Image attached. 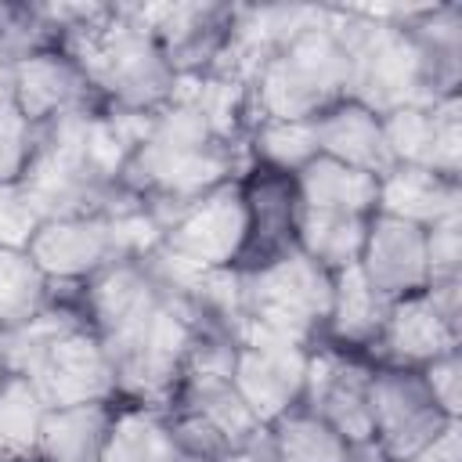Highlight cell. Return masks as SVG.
<instances>
[{
	"mask_svg": "<svg viewBox=\"0 0 462 462\" xmlns=\"http://www.w3.org/2000/svg\"><path fill=\"white\" fill-rule=\"evenodd\" d=\"M278 462H346L350 444L303 408H292L271 426Z\"/></svg>",
	"mask_w": 462,
	"mask_h": 462,
	"instance_id": "cell-29",
	"label": "cell"
},
{
	"mask_svg": "<svg viewBox=\"0 0 462 462\" xmlns=\"http://www.w3.org/2000/svg\"><path fill=\"white\" fill-rule=\"evenodd\" d=\"M292 195L303 209H336L372 217L379 202V177L336 162L328 155H314L303 170L292 173Z\"/></svg>",
	"mask_w": 462,
	"mask_h": 462,
	"instance_id": "cell-20",
	"label": "cell"
},
{
	"mask_svg": "<svg viewBox=\"0 0 462 462\" xmlns=\"http://www.w3.org/2000/svg\"><path fill=\"white\" fill-rule=\"evenodd\" d=\"M242 188H245V206H249V245H245V253L260 249L256 263L289 253L292 249V220H296L292 177L267 170V173H260L256 180H249Z\"/></svg>",
	"mask_w": 462,
	"mask_h": 462,
	"instance_id": "cell-23",
	"label": "cell"
},
{
	"mask_svg": "<svg viewBox=\"0 0 462 462\" xmlns=\"http://www.w3.org/2000/svg\"><path fill=\"white\" fill-rule=\"evenodd\" d=\"M29 152H32V126L14 108V97L0 94V184L22 177Z\"/></svg>",
	"mask_w": 462,
	"mask_h": 462,
	"instance_id": "cell-31",
	"label": "cell"
},
{
	"mask_svg": "<svg viewBox=\"0 0 462 462\" xmlns=\"http://www.w3.org/2000/svg\"><path fill=\"white\" fill-rule=\"evenodd\" d=\"M458 332L462 325L448 321L430 300V292L422 289V292H411L390 303L379 339L368 350L379 354L390 368H422L458 350Z\"/></svg>",
	"mask_w": 462,
	"mask_h": 462,
	"instance_id": "cell-16",
	"label": "cell"
},
{
	"mask_svg": "<svg viewBox=\"0 0 462 462\" xmlns=\"http://www.w3.org/2000/svg\"><path fill=\"white\" fill-rule=\"evenodd\" d=\"M134 14L152 29L170 69L177 76H191V72H206L213 65L217 51L227 40L235 7H224V4H144V7H134Z\"/></svg>",
	"mask_w": 462,
	"mask_h": 462,
	"instance_id": "cell-14",
	"label": "cell"
},
{
	"mask_svg": "<svg viewBox=\"0 0 462 462\" xmlns=\"http://www.w3.org/2000/svg\"><path fill=\"white\" fill-rule=\"evenodd\" d=\"M401 462H462L458 419H455V422H448V430H444L433 444H426L422 451H415V455H408V458H401Z\"/></svg>",
	"mask_w": 462,
	"mask_h": 462,
	"instance_id": "cell-34",
	"label": "cell"
},
{
	"mask_svg": "<svg viewBox=\"0 0 462 462\" xmlns=\"http://www.w3.org/2000/svg\"><path fill=\"white\" fill-rule=\"evenodd\" d=\"M14 18H18V11H14V7H7V4H0V32H4Z\"/></svg>",
	"mask_w": 462,
	"mask_h": 462,
	"instance_id": "cell-37",
	"label": "cell"
},
{
	"mask_svg": "<svg viewBox=\"0 0 462 462\" xmlns=\"http://www.w3.org/2000/svg\"><path fill=\"white\" fill-rule=\"evenodd\" d=\"M11 97L29 126H40L61 112L94 105V90L83 69L61 47H36L22 54L14 65Z\"/></svg>",
	"mask_w": 462,
	"mask_h": 462,
	"instance_id": "cell-15",
	"label": "cell"
},
{
	"mask_svg": "<svg viewBox=\"0 0 462 462\" xmlns=\"http://www.w3.org/2000/svg\"><path fill=\"white\" fill-rule=\"evenodd\" d=\"M372 375L375 368L350 354L328 346L310 350L300 408L336 430L346 444L372 440Z\"/></svg>",
	"mask_w": 462,
	"mask_h": 462,
	"instance_id": "cell-12",
	"label": "cell"
},
{
	"mask_svg": "<svg viewBox=\"0 0 462 462\" xmlns=\"http://www.w3.org/2000/svg\"><path fill=\"white\" fill-rule=\"evenodd\" d=\"M101 462H180L166 411L144 404L116 408Z\"/></svg>",
	"mask_w": 462,
	"mask_h": 462,
	"instance_id": "cell-25",
	"label": "cell"
},
{
	"mask_svg": "<svg viewBox=\"0 0 462 462\" xmlns=\"http://www.w3.org/2000/svg\"><path fill=\"white\" fill-rule=\"evenodd\" d=\"M61 51L83 69L94 94H105L112 108L155 112L170 101L177 72L170 69L152 29L134 7H94L83 22L69 25Z\"/></svg>",
	"mask_w": 462,
	"mask_h": 462,
	"instance_id": "cell-3",
	"label": "cell"
},
{
	"mask_svg": "<svg viewBox=\"0 0 462 462\" xmlns=\"http://www.w3.org/2000/svg\"><path fill=\"white\" fill-rule=\"evenodd\" d=\"M393 300H386L365 274L361 267H346L339 274H332V310L325 328L332 332L336 343L346 346H372L379 339V328L386 321Z\"/></svg>",
	"mask_w": 462,
	"mask_h": 462,
	"instance_id": "cell-24",
	"label": "cell"
},
{
	"mask_svg": "<svg viewBox=\"0 0 462 462\" xmlns=\"http://www.w3.org/2000/svg\"><path fill=\"white\" fill-rule=\"evenodd\" d=\"M448 419L422 383L419 368H375L372 375V440L390 462H401L433 444Z\"/></svg>",
	"mask_w": 462,
	"mask_h": 462,
	"instance_id": "cell-11",
	"label": "cell"
},
{
	"mask_svg": "<svg viewBox=\"0 0 462 462\" xmlns=\"http://www.w3.org/2000/svg\"><path fill=\"white\" fill-rule=\"evenodd\" d=\"M148 245L152 224L144 213L130 206L119 213L43 220L25 253L47 282H90L108 263L141 260Z\"/></svg>",
	"mask_w": 462,
	"mask_h": 462,
	"instance_id": "cell-8",
	"label": "cell"
},
{
	"mask_svg": "<svg viewBox=\"0 0 462 462\" xmlns=\"http://www.w3.org/2000/svg\"><path fill=\"white\" fill-rule=\"evenodd\" d=\"M332 25L346 54V101L386 116L455 94L458 69L437 61L404 22L375 11H332Z\"/></svg>",
	"mask_w": 462,
	"mask_h": 462,
	"instance_id": "cell-2",
	"label": "cell"
},
{
	"mask_svg": "<svg viewBox=\"0 0 462 462\" xmlns=\"http://www.w3.org/2000/svg\"><path fill=\"white\" fill-rule=\"evenodd\" d=\"M180 462H209V458H191V455H180Z\"/></svg>",
	"mask_w": 462,
	"mask_h": 462,
	"instance_id": "cell-38",
	"label": "cell"
},
{
	"mask_svg": "<svg viewBox=\"0 0 462 462\" xmlns=\"http://www.w3.org/2000/svg\"><path fill=\"white\" fill-rule=\"evenodd\" d=\"M383 119V137L393 166H422L448 180L462 170V105L458 94H444L430 105L393 108Z\"/></svg>",
	"mask_w": 462,
	"mask_h": 462,
	"instance_id": "cell-13",
	"label": "cell"
},
{
	"mask_svg": "<svg viewBox=\"0 0 462 462\" xmlns=\"http://www.w3.org/2000/svg\"><path fill=\"white\" fill-rule=\"evenodd\" d=\"M249 148L271 173L292 177L318 155L314 119H256L249 130Z\"/></svg>",
	"mask_w": 462,
	"mask_h": 462,
	"instance_id": "cell-27",
	"label": "cell"
},
{
	"mask_svg": "<svg viewBox=\"0 0 462 462\" xmlns=\"http://www.w3.org/2000/svg\"><path fill=\"white\" fill-rule=\"evenodd\" d=\"M51 300V282L25 249H0V332L29 321Z\"/></svg>",
	"mask_w": 462,
	"mask_h": 462,
	"instance_id": "cell-28",
	"label": "cell"
},
{
	"mask_svg": "<svg viewBox=\"0 0 462 462\" xmlns=\"http://www.w3.org/2000/svg\"><path fill=\"white\" fill-rule=\"evenodd\" d=\"M426 263H430V282L462 278V220L458 217H448L426 227Z\"/></svg>",
	"mask_w": 462,
	"mask_h": 462,
	"instance_id": "cell-32",
	"label": "cell"
},
{
	"mask_svg": "<svg viewBox=\"0 0 462 462\" xmlns=\"http://www.w3.org/2000/svg\"><path fill=\"white\" fill-rule=\"evenodd\" d=\"M220 462H278V455H274V440H271V426H263L260 433H253L245 444L231 448Z\"/></svg>",
	"mask_w": 462,
	"mask_h": 462,
	"instance_id": "cell-35",
	"label": "cell"
},
{
	"mask_svg": "<svg viewBox=\"0 0 462 462\" xmlns=\"http://www.w3.org/2000/svg\"><path fill=\"white\" fill-rule=\"evenodd\" d=\"M11 375L29 379L47 408H72L116 397L108 354L87 318L43 314L29 321L11 346Z\"/></svg>",
	"mask_w": 462,
	"mask_h": 462,
	"instance_id": "cell-4",
	"label": "cell"
},
{
	"mask_svg": "<svg viewBox=\"0 0 462 462\" xmlns=\"http://www.w3.org/2000/svg\"><path fill=\"white\" fill-rule=\"evenodd\" d=\"M112 411H116L112 401L47 408L40 426L36 462H101Z\"/></svg>",
	"mask_w": 462,
	"mask_h": 462,
	"instance_id": "cell-22",
	"label": "cell"
},
{
	"mask_svg": "<svg viewBox=\"0 0 462 462\" xmlns=\"http://www.w3.org/2000/svg\"><path fill=\"white\" fill-rule=\"evenodd\" d=\"M159 245L199 271L235 267V260H242L249 245V206L242 180H224L184 206L166 224Z\"/></svg>",
	"mask_w": 462,
	"mask_h": 462,
	"instance_id": "cell-9",
	"label": "cell"
},
{
	"mask_svg": "<svg viewBox=\"0 0 462 462\" xmlns=\"http://www.w3.org/2000/svg\"><path fill=\"white\" fill-rule=\"evenodd\" d=\"M43 415L47 404L29 386V379L0 372V458L36 462Z\"/></svg>",
	"mask_w": 462,
	"mask_h": 462,
	"instance_id": "cell-26",
	"label": "cell"
},
{
	"mask_svg": "<svg viewBox=\"0 0 462 462\" xmlns=\"http://www.w3.org/2000/svg\"><path fill=\"white\" fill-rule=\"evenodd\" d=\"M346 462H390V458L383 455V448L375 440H357V444H350Z\"/></svg>",
	"mask_w": 462,
	"mask_h": 462,
	"instance_id": "cell-36",
	"label": "cell"
},
{
	"mask_svg": "<svg viewBox=\"0 0 462 462\" xmlns=\"http://www.w3.org/2000/svg\"><path fill=\"white\" fill-rule=\"evenodd\" d=\"M235 170L238 141H224L199 108L170 97L152 112V126L126 159L119 184L137 195L166 231V224L184 206H191L217 184L235 180Z\"/></svg>",
	"mask_w": 462,
	"mask_h": 462,
	"instance_id": "cell-1",
	"label": "cell"
},
{
	"mask_svg": "<svg viewBox=\"0 0 462 462\" xmlns=\"http://www.w3.org/2000/svg\"><path fill=\"white\" fill-rule=\"evenodd\" d=\"M357 267L386 300H401V296L422 292L426 282H430L426 231L408 224V220H397V217H386V213H372Z\"/></svg>",
	"mask_w": 462,
	"mask_h": 462,
	"instance_id": "cell-17",
	"label": "cell"
},
{
	"mask_svg": "<svg viewBox=\"0 0 462 462\" xmlns=\"http://www.w3.org/2000/svg\"><path fill=\"white\" fill-rule=\"evenodd\" d=\"M419 372H422V383L430 386L433 401L440 404V411H444L448 419H458V397H462V393H458V383H462L458 350H451V354H444V357L422 365Z\"/></svg>",
	"mask_w": 462,
	"mask_h": 462,
	"instance_id": "cell-33",
	"label": "cell"
},
{
	"mask_svg": "<svg viewBox=\"0 0 462 462\" xmlns=\"http://www.w3.org/2000/svg\"><path fill=\"white\" fill-rule=\"evenodd\" d=\"M0 462H11V458H0Z\"/></svg>",
	"mask_w": 462,
	"mask_h": 462,
	"instance_id": "cell-39",
	"label": "cell"
},
{
	"mask_svg": "<svg viewBox=\"0 0 462 462\" xmlns=\"http://www.w3.org/2000/svg\"><path fill=\"white\" fill-rule=\"evenodd\" d=\"M368 220L361 213H336V209H303L296 206L292 220V245L310 256L328 274H339L361 260Z\"/></svg>",
	"mask_w": 462,
	"mask_h": 462,
	"instance_id": "cell-21",
	"label": "cell"
},
{
	"mask_svg": "<svg viewBox=\"0 0 462 462\" xmlns=\"http://www.w3.org/2000/svg\"><path fill=\"white\" fill-rule=\"evenodd\" d=\"M310 346L245 328L235 343V390L260 426H274L282 415L300 408L307 383Z\"/></svg>",
	"mask_w": 462,
	"mask_h": 462,
	"instance_id": "cell-10",
	"label": "cell"
},
{
	"mask_svg": "<svg viewBox=\"0 0 462 462\" xmlns=\"http://www.w3.org/2000/svg\"><path fill=\"white\" fill-rule=\"evenodd\" d=\"M199 336L202 332L188 318V310L162 292V303L155 310H148L123 332L101 339L112 365L116 393L130 404L166 411L180 390V375Z\"/></svg>",
	"mask_w": 462,
	"mask_h": 462,
	"instance_id": "cell-6",
	"label": "cell"
},
{
	"mask_svg": "<svg viewBox=\"0 0 462 462\" xmlns=\"http://www.w3.org/2000/svg\"><path fill=\"white\" fill-rule=\"evenodd\" d=\"M40 224L43 217L32 206L29 191L18 180L0 184V249H25Z\"/></svg>",
	"mask_w": 462,
	"mask_h": 462,
	"instance_id": "cell-30",
	"label": "cell"
},
{
	"mask_svg": "<svg viewBox=\"0 0 462 462\" xmlns=\"http://www.w3.org/2000/svg\"><path fill=\"white\" fill-rule=\"evenodd\" d=\"M314 130H318V155H328L372 177H383L386 170H393V159L383 137V119L365 105L339 101L314 119Z\"/></svg>",
	"mask_w": 462,
	"mask_h": 462,
	"instance_id": "cell-18",
	"label": "cell"
},
{
	"mask_svg": "<svg viewBox=\"0 0 462 462\" xmlns=\"http://www.w3.org/2000/svg\"><path fill=\"white\" fill-rule=\"evenodd\" d=\"M256 119H318L346 101V54L332 25V11H318L292 40H285L253 83Z\"/></svg>",
	"mask_w": 462,
	"mask_h": 462,
	"instance_id": "cell-5",
	"label": "cell"
},
{
	"mask_svg": "<svg viewBox=\"0 0 462 462\" xmlns=\"http://www.w3.org/2000/svg\"><path fill=\"white\" fill-rule=\"evenodd\" d=\"M332 310V274L303 256L296 245L242 271V314L245 328L310 346ZM238 332V336H242Z\"/></svg>",
	"mask_w": 462,
	"mask_h": 462,
	"instance_id": "cell-7",
	"label": "cell"
},
{
	"mask_svg": "<svg viewBox=\"0 0 462 462\" xmlns=\"http://www.w3.org/2000/svg\"><path fill=\"white\" fill-rule=\"evenodd\" d=\"M462 209V188L458 180H448L422 166H393L379 177V202L375 213L408 220L415 227H433L448 217H458Z\"/></svg>",
	"mask_w": 462,
	"mask_h": 462,
	"instance_id": "cell-19",
	"label": "cell"
}]
</instances>
